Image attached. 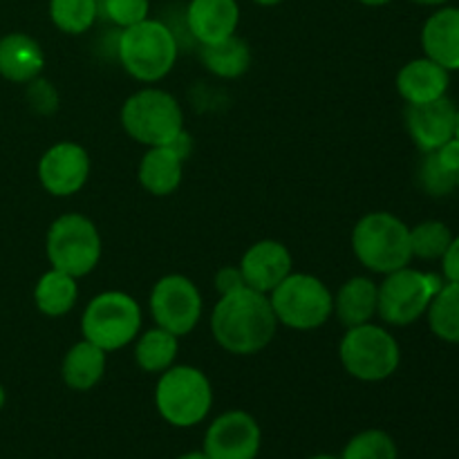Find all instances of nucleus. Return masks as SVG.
<instances>
[{
	"label": "nucleus",
	"mask_w": 459,
	"mask_h": 459,
	"mask_svg": "<svg viewBox=\"0 0 459 459\" xmlns=\"http://www.w3.org/2000/svg\"><path fill=\"white\" fill-rule=\"evenodd\" d=\"M211 332L229 354L249 357L272 343L278 332V318L267 294L242 287L233 294L220 296L211 314Z\"/></svg>",
	"instance_id": "1"
},
{
	"label": "nucleus",
	"mask_w": 459,
	"mask_h": 459,
	"mask_svg": "<svg viewBox=\"0 0 459 459\" xmlns=\"http://www.w3.org/2000/svg\"><path fill=\"white\" fill-rule=\"evenodd\" d=\"M352 251L370 272L393 273L411 264V229L388 211H372L354 227Z\"/></svg>",
	"instance_id": "2"
},
{
	"label": "nucleus",
	"mask_w": 459,
	"mask_h": 459,
	"mask_svg": "<svg viewBox=\"0 0 459 459\" xmlns=\"http://www.w3.org/2000/svg\"><path fill=\"white\" fill-rule=\"evenodd\" d=\"M117 56L133 79L142 83H157L175 67L178 40L164 22L146 18L137 25L121 30Z\"/></svg>",
	"instance_id": "3"
},
{
	"label": "nucleus",
	"mask_w": 459,
	"mask_h": 459,
	"mask_svg": "<svg viewBox=\"0 0 459 459\" xmlns=\"http://www.w3.org/2000/svg\"><path fill=\"white\" fill-rule=\"evenodd\" d=\"M126 134L143 146H169L184 134V112L178 99L160 88L137 90L121 108Z\"/></svg>",
	"instance_id": "4"
},
{
	"label": "nucleus",
	"mask_w": 459,
	"mask_h": 459,
	"mask_svg": "<svg viewBox=\"0 0 459 459\" xmlns=\"http://www.w3.org/2000/svg\"><path fill=\"white\" fill-rule=\"evenodd\" d=\"M157 412L175 429H191L209 417L213 388L209 377L193 366H170L155 388Z\"/></svg>",
	"instance_id": "5"
},
{
	"label": "nucleus",
	"mask_w": 459,
	"mask_h": 459,
	"mask_svg": "<svg viewBox=\"0 0 459 459\" xmlns=\"http://www.w3.org/2000/svg\"><path fill=\"white\" fill-rule=\"evenodd\" d=\"M269 303L276 314L278 325L299 332L318 330L334 314V294L321 278L312 273L291 272L269 294Z\"/></svg>",
	"instance_id": "6"
},
{
	"label": "nucleus",
	"mask_w": 459,
	"mask_h": 459,
	"mask_svg": "<svg viewBox=\"0 0 459 459\" xmlns=\"http://www.w3.org/2000/svg\"><path fill=\"white\" fill-rule=\"evenodd\" d=\"M341 366L350 377L366 384H377L397 372L402 350L397 339L385 327L375 323L348 327L339 345Z\"/></svg>",
	"instance_id": "7"
},
{
	"label": "nucleus",
	"mask_w": 459,
	"mask_h": 459,
	"mask_svg": "<svg viewBox=\"0 0 459 459\" xmlns=\"http://www.w3.org/2000/svg\"><path fill=\"white\" fill-rule=\"evenodd\" d=\"M142 330V307L126 291H103L97 294L81 316L83 339L115 352L133 343Z\"/></svg>",
	"instance_id": "8"
},
{
	"label": "nucleus",
	"mask_w": 459,
	"mask_h": 459,
	"mask_svg": "<svg viewBox=\"0 0 459 459\" xmlns=\"http://www.w3.org/2000/svg\"><path fill=\"white\" fill-rule=\"evenodd\" d=\"M45 251L54 269L74 278H83L92 273L101 260V233L85 215L65 213L54 220L49 227Z\"/></svg>",
	"instance_id": "9"
},
{
	"label": "nucleus",
	"mask_w": 459,
	"mask_h": 459,
	"mask_svg": "<svg viewBox=\"0 0 459 459\" xmlns=\"http://www.w3.org/2000/svg\"><path fill=\"white\" fill-rule=\"evenodd\" d=\"M442 285V278L420 269L402 267L393 273H385V281L379 285L377 314L388 325H412L429 312Z\"/></svg>",
	"instance_id": "10"
},
{
	"label": "nucleus",
	"mask_w": 459,
	"mask_h": 459,
	"mask_svg": "<svg viewBox=\"0 0 459 459\" xmlns=\"http://www.w3.org/2000/svg\"><path fill=\"white\" fill-rule=\"evenodd\" d=\"M148 305L157 327L170 332L178 339L195 330L204 309L200 290L191 278L182 273H169L160 278L152 287Z\"/></svg>",
	"instance_id": "11"
},
{
	"label": "nucleus",
	"mask_w": 459,
	"mask_h": 459,
	"mask_svg": "<svg viewBox=\"0 0 459 459\" xmlns=\"http://www.w3.org/2000/svg\"><path fill=\"white\" fill-rule=\"evenodd\" d=\"M260 444L258 421L245 411H229L211 421L202 451L209 459H255Z\"/></svg>",
	"instance_id": "12"
},
{
	"label": "nucleus",
	"mask_w": 459,
	"mask_h": 459,
	"mask_svg": "<svg viewBox=\"0 0 459 459\" xmlns=\"http://www.w3.org/2000/svg\"><path fill=\"white\" fill-rule=\"evenodd\" d=\"M90 178V155L81 143L58 142L43 152L39 179L54 197L76 195Z\"/></svg>",
	"instance_id": "13"
},
{
	"label": "nucleus",
	"mask_w": 459,
	"mask_h": 459,
	"mask_svg": "<svg viewBox=\"0 0 459 459\" xmlns=\"http://www.w3.org/2000/svg\"><path fill=\"white\" fill-rule=\"evenodd\" d=\"M188 151H191V142L186 133L169 146L148 148L146 155L139 161V184L155 197H166L178 191L184 178V160Z\"/></svg>",
	"instance_id": "14"
},
{
	"label": "nucleus",
	"mask_w": 459,
	"mask_h": 459,
	"mask_svg": "<svg viewBox=\"0 0 459 459\" xmlns=\"http://www.w3.org/2000/svg\"><path fill=\"white\" fill-rule=\"evenodd\" d=\"M459 108L448 97L415 103L406 110V128L420 151L433 152L455 137Z\"/></svg>",
	"instance_id": "15"
},
{
	"label": "nucleus",
	"mask_w": 459,
	"mask_h": 459,
	"mask_svg": "<svg viewBox=\"0 0 459 459\" xmlns=\"http://www.w3.org/2000/svg\"><path fill=\"white\" fill-rule=\"evenodd\" d=\"M291 264L294 260L282 242L260 240L245 251L240 260V272L245 276L247 287L269 296L290 276Z\"/></svg>",
	"instance_id": "16"
},
{
	"label": "nucleus",
	"mask_w": 459,
	"mask_h": 459,
	"mask_svg": "<svg viewBox=\"0 0 459 459\" xmlns=\"http://www.w3.org/2000/svg\"><path fill=\"white\" fill-rule=\"evenodd\" d=\"M186 22L200 45L215 43L236 34L240 22V7L236 0H191Z\"/></svg>",
	"instance_id": "17"
},
{
	"label": "nucleus",
	"mask_w": 459,
	"mask_h": 459,
	"mask_svg": "<svg viewBox=\"0 0 459 459\" xmlns=\"http://www.w3.org/2000/svg\"><path fill=\"white\" fill-rule=\"evenodd\" d=\"M45 67V54L39 40L22 31L0 39V76L12 83H31Z\"/></svg>",
	"instance_id": "18"
},
{
	"label": "nucleus",
	"mask_w": 459,
	"mask_h": 459,
	"mask_svg": "<svg viewBox=\"0 0 459 459\" xmlns=\"http://www.w3.org/2000/svg\"><path fill=\"white\" fill-rule=\"evenodd\" d=\"M421 48L444 70H459V7H442L426 21Z\"/></svg>",
	"instance_id": "19"
},
{
	"label": "nucleus",
	"mask_w": 459,
	"mask_h": 459,
	"mask_svg": "<svg viewBox=\"0 0 459 459\" xmlns=\"http://www.w3.org/2000/svg\"><path fill=\"white\" fill-rule=\"evenodd\" d=\"M448 81H451L448 70L424 56L406 63L399 70L397 90L408 106H415V103H429L446 97Z\"/></svg>",
	"instance_id": "20"
},
{
	"label": "nucleus",
	"mask_w": 459,
	"mask_h": 459,
	"mask_svg": "<svg viewBox=\"0 0 459 459\" xmlns=\"http://www.w3.org/2000/svg\"><path fill=\"white\" fill-rule=\"evenodd\" d=\"M377 305H379V285L366 276L345 281L334 296V314L345 327L370 323L377 316Z\"/></svg>",
	"instance_id": "21"
},
{
	"label": "nucleus",
	"mask_w": 459,
	"mask_h": 459,
	"mask_svg": "<svg viewBox=\"0 0 459 459\" xmlns=\"http://www.w3.org/2000/svg\"><path fill=\"white\" fill-rule=\"evenodd\" d=\"M106 354L90 341H79L65 352L61 363V379L76 393H88L106 375Z\"/></svg>",
	"instance_id": "22"
},
{
	"label": "nucleus",
	"mask_w": 459,
	"mask_h": 459,
	"mask_svg": "<svg viewBox=\"0 0 459 459\" xmlns=\"http://www.w3.org/2000/svg\"><path fill=\"white\" fill-rule=\"evenodd\" d=\"M79 300V285L76 278L58 269H49L39 278L34 287V303L40 314L49 318L65 316L72 312Z\"/></svg>",
	"instance_id": "23"
},
{
	"label": "nucleus",
	"mask_w": 459,
	"mask_h": 459,
	"mask_svg": "<svg viewBox=\"0 0 459 459\" xmlns=\"http://www.w3.org/2000/svg\"><path fill=\"white\" fill-rule=\"evenodd\" d=\"M200 61L211 74L220 76V79H238L249 70L251 49L247 40L233 34L229 39L202 45Z\"/></svg>",
	"instance_id": "24"
},
{
	"label": "nucleus",
	"mask_w": 459,
	"mask_h": 459,
	"mask_svg": "<svg viewBox=\"0 0 459 459\" xmlns=\"http://www.w3.org/2000/svg\"><path fill=\"white\" fill-rule=\"evenodd\" d=\"M179 352V341L178 336L170 332L155 327L142 334L134 345V361L148 375H161L175 366V359Z\"/></svg>",
	"instance_id": "25"
},
{
	"label": "nucleus",
	"mask_w": 459,
	"mask_h": 459,
	"mask_svg": "<svg viewBox=\"0 0 459 459\" xmlns=\"http://www.w3.org/2000/svg\"><path fill=\"white\" fill-rule=\"evenodd\" d=\"M426 316H429V325L437 339L459 345V282L442 285Z\"/></svg>",
	"instance_id": "26"
},
{
	"label": "nucleus",
	"mask_w": 459,
	"mask_h": 459,
	"mask_svg": "<svg viewBox=\"0 0 459 459\" xmlns=\"http://www.w3.org/2000/svg\"><path fill=\"white\" fill-rule=\"evenodd\" d=\"M99 16V0H49V18L65 34H83Z\"/></svg>",
	"instance_id": "27"
},
{
	"label": "nucleus",
	"mask_w": 459,
	"mask_h": 459,
	"mask_svg": "<svg viewBox=\"0 0 459 459\" xmlns=\"http://www.w3.org/2000/svg\"><path fill=\"white\" fill-rule=\"evenodd\" d=\"M451 240L453 233L446 224L439 222V220H426V222L411 229L412 258L442 260Z\"/></svg>",
	"instance_id": "28"
},
{
	"label": "nucleus",
	"mask_w": 459,
	"mask_h": 459,
	"mask_svg": "<svg viewBox=\"0 0 459 459\" xmlns=\"http://www.w3.org/2000/svg\"><path fill=\"white\" fill-rule=\"evenodd\" d=\"M341 459H397V444L385 430H363L350 439Z\"/></svg>",
	"instance_id": "29"
},
{
	"label": "nucleus",
	"mask_w": 459,
	"mask_h": 459,
	"mask_svg": "<svg viewBox=\"0 0 459 459\" xmlns=\"http://www.w3.org/2000/svg\"><path fill=\"white\" fill-rule=\"evenodd\" d=\"M420 182L429 195L446 197L457 188V173L439 161L437 152H424V161L420 166Z\"/></svg>",
	"instance_id": "30"
},
{
	"label": "nucleus",
	"mask_w": 459,
	"mask_h": 459,
	"mask_svg": "<svg viewBox=\"0 0 459 459\" xmlns=\"http://www.w3.org/2000/svg\"><path fill=\"white\" fill-rule=\"evenodd\" d=\"M148 12H151L148 0H99V13L121 30L146 21Z\"/></svg>",
	"instance_id": "31"
},
{
	"label": "nucleus",
	"mask_w": 459,
	"mask_h": 459,
	"mask_svg": "<svg viewBox=\"0 0 459 459\" xmlns=\"http://www.w3.org/2000/svg\"><path fill=\"white\" fill-rule=\"evenodd\" d=\"M247 287L245 276H242L240 267H222L218 273H215V290H218L220 296L233 294V291Z\"/></svg>",
	"instance_id": "32"
},
{
	"label": "nucleus",
	"mask_w": 459,
	"mask_h": 459,
	"mask_svg": "<svg viewBox=\"0 0 459 459\" xmlns=\"http://www.w3.org/2000/svg\"><path fill=\"white\" fill-rule=\"evenodd\" d=\"M31 103L36 108H40L43 112H52L56 108V94H54L52 85L45 83V81H31Z\"/></svg>",
	"instance_id": "33"
},
{
	"label": "nucleus",
	"mask_w": 459,
	"mask_h": 459,
	"mask_svg": "<svg viewBox=\"0 0 459 459\" xmlns=\"http://www.w3.org/2000/svg\"><path fill=\"white\" fill-rule=\"evenodd\" d=\"M442 269L446 282H459V236L453 238L446 254L442 255Z\"/></svg>",
	"instance_id": "34"
},
{
	"label": "nucleus",
	"mask_w": 459,
	"mask_h": 459,
	"mask_svg": "<svg viewBox=\"0 0 459 459\" xmlns=\"http://www.w3.org/2000/svg\"><path fill=\"white\" fill-rule=\"evenodd\" d=\"M437 157L446 169H451L453 173H459V139L453 137L451 142L444 143L442 148H437Z\"/></svg>",
	"instance_id": "35"
},
{
	"label": "nucleus",
	"mask_w": 459,
	"mask_h": 459,
	"mask_svg": "<svg viewBox=\"0 0 459 459\" xmlns=\"http://www.w3.org/2000/svg\"><path fill=\"white\" fill-rule=\"evenodd\" d=\"M178 459H209L204 455V451H191V453H184V455H179Z\"/></svg>",
	"instance_id": "36"
},
{
	"label": "nucleus",
	"mask_w": 459,
	"mask_h": 459,
	"mask_svg": "<svg viewBox=\"0 0 459 459\" xmlns=\"http://www.w3.org/2000/svg\"><path fill=\"white\" fill-rule=\"evenodd\" d=\"M361 4H368V7H381V4H388L390 0H359Z\"/></svg>",
	"instance_id": "37"
},
{
	"label": "nucleus",
	"mask_w": 459,
	"mask_h": 459,
	"mask_svg": "<svg viewBox=\"0 0 459 459\" xmlns=\"http://www.w3.org/2000/svg\"><path fill=\"white\" fill-rule=\"evenodd\" d=\"M255 4H263V7H273V4H281L282 0H254Z\"/></svg>",
	"instance_id": "38"
},
{
	"label": "nucleus",
	"mask_w": 459,
	"mask_h": 459,
	"mask_svg": "<svg viewBox=\"0 0 459 459\" xmlns=\"http://www.w3.org/2000/svg\"><path fill=\"white\" fill-rule=\"evenodd\" d=\"M417 4H446L448 0H412Z\"/></svg>",
	"instance_id": "39"
},
{
	"label": "nucleus",
	"mask_w": 459,
	"mask_h": 459,
	"mask_svg": "<svg viewBox=\"0 0 459 459\" xmlns=\"http://www.w3.org/2000/svg\"><path fill=\"white\" fill-rule=\"evenodd\" d=\"M4 399H7V397H4V388L0 385V411H3V406H4Z\"/></svg>",
	"instance_id": "40"
},
{
	"label": "nucleus",
	"mask_w": 459,
	"mask_h": 459,
	"mask_svg": "<svg viewBox=\"0 0 459 459\" xmlns=\"http://www.w3.org/2000/svg\"><path fill=\"white\" fill-rule=\"evenodd\" d=\"M309 459H341V457H334V455H314V457H309Z\"/></svg>",
	"instance_id": "41"
},
{
	"label": "nucleus",
	"mask_w": 459,
	"mask_h": 459,
	"mask_svg": "<svg viewBox=\"0 0 459 459\" xmlns=\"http://www.w3.org/2000/svg\"><path fill=\"white\" fill-rule=\"evenodd\" d=\"M455 137L459 139V110H457V128H455Z\"/></svg>",
	"instance_id": "42"
},
{
	"label": "nucleus",
	"mask_w": 459,
	"mask_h": 459,
	"mask_svg": "<svg viewBox=\"0 0 459 459\" xmlns=\"http://www.w3.org/2000/svg\"><path fill=\"white\" fill-rule=\"evenodd\" d=\"M457 188H459V173H457Z\"/></svg>",
	"instance_id": "43"
}]
</instances>
